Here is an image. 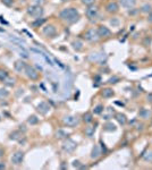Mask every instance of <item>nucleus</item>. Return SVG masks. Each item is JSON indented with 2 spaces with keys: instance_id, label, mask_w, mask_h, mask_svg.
<instances>
[{
  "instance_id": "obj_1",
  "label": "nucleus",
  "mask_w": 152,
  "mask_h": 170,
  "mask_svg": "<svg viewBox=\"0 0 152 170\" xmlns=\"http://www.w3.org/2000/svg\"><path fill=\"white\" fill-rule=\"evenodd\" d=\"M59 17L64 22H66L67 24H75L76 22L80 21L81 15H80V13H78L77 9L74 8V7H70V8L63 9L60 11Z\"/></svg>"
},
{
  "instance_id": "obj_2",
  "label": "nucleus",
  "mask_w": 152,
  "mask_h": 170,
  "mask_svg": "<svg viewBox=\"0 0 152 170\" xmlns=\"http://www.w3.org/2000/svg\"><path fill=\"white\" fill-rule=\"evenodd\" d=\"M27 14L31 15L34 18H40L43 15V8L42 6H38V5H33L30 6L27 8Z\"/></svg>"
},
{
  "instance_id": "obj_3",
  "label": "nucleus",
  "mask_w": 152,
  "mask_h": 170,
  "mask_svg": "<svg viewBox=\"0 0 152 170\" xmlns=\"http://www.w3.org/2000/svg\"><path fill=\"white\" fill-rule=\"evenodd\" d=\"M63 123L64 125H66L68 127H75L78 125L80 123V119L77 116H73V115H68V116H65L63 118Z\"/></svg>"
},
{
  "instance_id": "obj_4",
  "label": "nucleus",
  "mask_w": 152,
  "mask_h": 170,
  "mask_svg": "<svg viewBox=\"0 0 152 170\" xmlns=\"http://www.w3.org/2000/svg\"><path fill=\"white\" fill-rule=\"evenodd\" d=\"M83 38H84L86 41H89V42H97V41L100 39L99 35H98L97 30H94V28L87 30V31L83 34Z\"/></svg>"
},
{
  "instance_id": "obj_5",
  "label": "nucleus",
  "mask_w": 152,
  "mask_h": 170,
  "mask_svg": "<svg viewBox=\"0 0 152 170\" xmlns=\"http://www.w3.org/2000/svg\"><path fill=\"white\" fill-rule=\"evenodd\" d=\"M76 145H77L76 144V142H74L73 140H70V138H65V141H64V143L61 145V147H63V150H64L65 152L70 153L76 149Z\"/></svg>"
},
{
  "instance_id": "obj_6",
  "label": "nucleus",
  "mask_w": 152,
  "mask_h": 170,
  "mask_svg": "<svg viewBox=\"0 0 152 170\" xmlns=\"http://www.w3.org/2000/svg\"><path fill=\"white\" fill-rule=\"evenodd\" d=\"M25 74H26V76L28 77L30 79H32V81H38L39 77H40L39 73H38V70H36L33 66H30V65H26Z\"/></svg>"
},
{
  "instance_id": "obj_7",
  "label": "nucleus",
  "mask_w": 152,
  "mask_h": 170,
  "mask_svg": "<svg viewBox=\"0 0 152 170\" xmlns=\"http://www.w3.org/2000/svg\"><path fill=\"white\" fill-rule=\"evenodd\" d=\"M42 32L47 38H53V36L56 35V33H57V28H56L53 25L49 24V25H47V26L43 27Z\"/></svg>"
},
{
  "instance_id": "obj_8",
  "label": "nucleus",
  "mask_w": 152,
  "mask_h": 170,
  "mask_svg": "<svg viewBox=\"0 0 152 170\" xmlns=\"http://www.w3.org/2000/svg\"><path fill=\"white\" fill-rule=\"evenodd\" d=\"M23 160H24V152H22V151H17L11 157V162L15 166H19L23 162Z\"/></svg>"
},
{
  "instance_id": "obj_9",
  "label": "nucleus",
  "mask_w": 152,
  "mask_h": 170,
  "mask_svg": "<svg viewBox=\"0 0 152 170\" xmlns=\"http://www.w3.org/2000/svg\"><path fill=\"white\" fill-rule=\"evenodd\" d=\"M97 32H98V35L99 38H109L111 35V31L109 30V27L104 25H100L98 28H97Z\"/></svg>"
},
{
  "instance_id": "obj_10",
  "label": "nucleus",
  "mask_w": 152,
  "mask_h": 170,
  "mask_svg": "<svg viewBox=\"0 0 152 170\" xmlns=\"http://www.w3.org/2000/svg\"><path fill=\"white\" fill-rule=\"evenodd\" d=\"M119 10V5L116 1H109L106 6V11L109 14H116Z\"/></svg>"
},
{
  "instance_id": "obj_11",
  "label": "nucleus",
  "mask_w": 152,
  "mask_h": 170,
  "mask_svg": "<svg viewBox=\"0 0 152 170\" xmlns=\"http://www.w3.org/2000/svg\"><path fill=\"white\" fill-rule=\"evenodd\" d=\"M98 13H99V8L97 7V6H94V5H91V6H89V8L86 9V17L87 18H90V19H92V18H95L97 15H98Z\"/></svg>"
},
{
  "instance_id": "obj_12",
  "label": "nucleus",
  "mask_w": 152,
  "mask_h": 170,
  "mask_svg": "<svg viewBox=\"0 0 152 170\" xmlns=\"http://www.w3.org/2000/svg\"><path fill=\"white\" fill-rule=\"evenodd\" d=\"M139 117L141 119H144V120H146V119H151L152 118V112L149 109H145V108H141L140 110H139Z\"/></svg>"
},
{
  "instance_id": "obj_13",
  "label": "nucleus",
  "mask_w": 152,
  "mask_h": 170,
  "mask_svg": "<svg viewBox=\"0 0 152 170\" xmlns=\"http://www.w3.org/2000/svg\"><path fill=\"white\" fill-rule=\"evenodd\" d=\"M14 68H15V70L17 73H23V72H25L26 64L23 60H17L15 62V65H14Z\"/></svg>"
},
{
  "instance_id": "obj_14",
  "label": "nucleus",
  "mask_w": 152,
  "mask_h": 170,
  "mask_svg": "<svg viewBox=\"0 0 152 170\" xmlns=\"http://www.w3.org/2000/svg\"><path fill=\"white\" fill-rule=\"evenodd\" d=\"M114 95H115V92H114V90L110 89V87H106V89H103L101 91V96L102 98H104V99H110V98H112Z\"/></svg>"
},
{
  "instance_id": "obj_15",
  "label": "nucleus",
  "mask_w": 152,
  "mask_h": 170,
  "mask_svg": "<svg viewBox=\"0 0 152 170\" xmlns=\"http://www.w3.org/2000/svg\"><path fill=\"white\" fill-rule=\"evenodd\" d=\"M38 110L40 111L41 113H43V115H45L48 111L50 110V107H49V104L47 103V102H40L39 104H38Z\"/></svg>"
},
{
  "instance_id": "obj_16",
  "label": "nucleus",
  "mask_w": 152,
  "mask_h": 170,
  "mask_svg": "<svg viewBox=\"0 0 152 170\" xmlns=\"http://www.w3.org/2000/svg\"><path fill=\"white\" fill-rule=\"evenodd\" d=\"M115 119L118 121L120 125H123V126L127 124L126 115H124V113H121V112H118V113H116V115H115Z\"/></svg>"
},
{
  "instance_id": "obj_17",
  "label": "nucleus",
  "mask_w": 152,
  "mask_h": 170,
  "mask_svg": "<svg viewBox=\"0 0 152 170\" xmlns=\"http://www.w3.org/2000/svg\"><path fill=\"white\" fill-rule=\"evenodd\" d=\"M135 4L136 0H120V5L125 8H133Z\"/></svg>"
},
{
  "instance_id": "obj_18",
  "label": "nucleus",
  "mask_w": 152,
  "mask_h": 170,
  "mask_svg": "<svg viewBox=\"0 0 152 170\" xmlns=\"http://www.w3.org/2000/svg\"><path fill=\"white\" fill-rule=\"evenodd\" d=\"M101 155V150L99 147V145H94L92 149V152H91V158L92 159H97Z\"/></svg>"
},
{
  "instance_id": "obj_19",
  "label": "nucleus",
  "mask_w": 152,
  "mask_h": 170,
  "mask_svg": "<svg viewBox=\"0 0 152 170\" xmlns=\"http://www.w3.org/2000/svg\"><path fill=\"white\" fill-rule=\"evenodd\" d=\"M142 158H143L144 161L146 162H152V150H148L142 154Z\"/></svg>"
},
{
  "instance_id": "obj_20",
  "label": "nucleus",
  "mask_w": 152,
  "mask_h": 170,
  "mask_svg": "<svg viewBox=\"0 0 152 170\" xmlns=\"http://www.w3.org/2000/svg\"><path fill=\"white\" fill-rule=\"evenodd\" d=\"M68 134L65 132V130H63V129H59V130H57L56 132V137L58 138V140H63V138H67Z\"/></svg>"
},
{
  "instance_id": "obj_21",
  "label": "nucleus",
  "mask_w": 152,
  "mask_h": 170,
  "mask_svg": "<svg viewBox=\"0 0 152 170\" xmlns=\"http://www.w3.org/2000/svg\"><path fill=\"white\" fill-rule=\"evenodd\" d=\"M103 129H104L106 132H115L117 128H116V126H115L112 123H107V124L103 126Z\"/></svg>"
},
{
  "instance_id": "obj_22",
  "label": "nucleus",
  "mask_w": 152,
  "mask_h": 170,
  "mask_svg": "<svg viewBox=\"0 0 152 170\" xmlns=\"http://www.w3.org/2000/svg\"><path fill=\"white\" fill-rule=\"evenodd\" d=\"M72 45H73V48H74L76 51H81L82 49H83V43L81 42L80 40H76V41H74V42L72 43Z\"/></svg>"
},
{
  "instance_id": "obj_23",
  "label": "nucleus",
  "mask_w": 152,
  "mask_h": 170,
  "mask_svg": "<svg viewBox=\"0 0 152 170\" xmlns=\"http://www.w3.org/2000/svg\"><path fill=\"white\" fill-rule=\"evenodd\" d=\"M94 132H95V127H93V126H89L85 128V135L87 137H92L94 135Z\"/></svg>"
},
{
  "instance_id": "obj_24",
  "label": "nucleus",
  "mask_w": 152,
  "mask_h": 170,
  "mask_svg": "<svg viewBox=\"0 0 152 170\" xmlns=\"http://www.w3.org/2000/svg\"><path fill=\"white\" fill-rule=\"evenodd\" d=\"M83 120H84L86 124L92 123L93 121V115L91 113V112H86V113H84V116H83Z\"/></svg>"
},
{
  "instance_id": "obj_25",
  "label": "nucleus",
  "mask_w": 152,
  "mask_h": 170,
  "mask_svg": "<svg viewBox=\"0 0 152 170\" xmlns=\"http://www.w3.org/2000/svg\"><path fill=\"white\" fill-rule=\"evenodd\" d=\"M22 133L19 132V130H15V132H13L11 134H10V140H15V141H17V140H19L21 137H22Z\"/></svg>"
},
{
  "instance_id": "obj_26",
  "label": "nucleus",
  "mask_w": 152,
  "mask_h": 170,
  "mask_svg": "<svg viewBox=\"0 0 152 170\" xmlns=\"http://www.w3.org/2000/svg\"><path fill=\"white\" fill-rule=\"evenodd\" d=\"M104 110V107H103V104H98L97 107H94V109H93V112L95 113V115H101L102 112Z\"/></svg>"
},
{
  "instance_id": "obj_27",
  "label": "nucleus",
  "mask_w": 152,
  "mask_h": 170,
  "mask_svg": "<svg viewBox=\"0 0 152 170\" xmlns=\"http://www.w3.org/2000/svg\"><path fill=\"white\" fill-rule=\"evenodd\" d=\"M8 76H9V74L7 73V70H5V69H0V81H1V82H5Z\"/></svg>"
},
{
  "instance_id": "obj_28",
  "label": "nucleus",
  "mask_w": 152,
  "mask_h": 170,
  "mask_svg": "<svg viewBox=\"0 0 152 170\" xmlns=\"http://www.w3.org/2000/svg\"><path fill=\"white\" fill-rule=\"evenodd\" d=\"M27 123H28V124H31V125H35V124H38V123H39V118H38L36 116L32 115V116H30V117H28V119H27Z\"/></svg>"
},
{
  "instance_id": "obj_29",
  "label": "nucleus",
  "mask_w": 152,
  "mask_h": 170,
  "mask_svg": "<svg viewBox=\"0 0 152 170\" xmlns=\"http://www.w3.org/2000/svg\"><path fill=\"white\" fill-rule=\"evenodd\" d=\"M9 96V91L7 89H0V99H6Z\"/></svg>"
},
{
  "instance_id": "obj_30",
  "label": "nucleus",
  "mask_w": 152,
  "mask_h": 170,
  "mask_svg": "<svg viewBox=\"0 0 152 170\" xmlns=\"http://www.w3.org/2000/svg\"><path fill=\"white\" fill-rule=\"evenodd\" d=\"M44 22H45V19H44V18H41V19H40V18H36V21L32 23V26H33V27H39V26L42 25Z\"/></svg>"
},
{
  "instance_id": "obj_31",
  "label": "nucleus",
  "mask_w": 152,
  "mask_h": 170,
  "mask_svg": "<svg viewBox=\"0 0 152 170\" xmlns=\"http://www.w3.org/2000/svg\"><path fill=\"white\" fill-rule=\"evenodd\" d=\"M141 11H142V13H146V14H149V13H151L152 11V6L151 5H149V4H146V5H144L143 7L141 8Z\"/></svg>"
},
{
  "instance_id": "obj_32",
  "label": "nucleus",
  "mask_w": 152,
  "mask_h": 170,
  "mask_svg": "<svg viewBox=\"0 0 152 170\" xmlns=\"http://www.w3.org/2000/svg\"><path fill=\"white\" fill-rule=\"evenodd\" d=\"M119 81H120V78L118 76H112L111 78L108 79V83L109 84H116V83H118Z\"/></svg>"
},
{
  "instance_id": "obj_33",
  "label": "nucleus",
  "mask_w": 152,
  "mask_h": 170,
  "mask_svg": "<svg viewBox=\"0 0 152 170\" xmlns=\"http://www.w3.org/2000/svg\"><path fill=\"white\" fill-rule=\"evenodd\" d=\"M5 84L9 85V86H13V85L15 84V78H10V77H7V79L5 81Z\"/></svg>"
},
{
  "instance_id": "obj_34",
  "label": "nucleus",
  "mask_w": 152,
  "mask_h": 170,
  "mask_svg": "<svg viewBox=\"0 0 152 170\" xmlns=\"http://www.w3.org/2000/svg\"><path fill=\"white\" fill-rule=\"evenodd\" d=\"M95 0H82V4H84L86 6H91V5H94Z\"/></svg>"
},
{
  "instance_id": "obj_35",
  "label": "nucleus",
  "mask_w": 152,
  "mask_h": 170,
  "mask_svg": "<svg viewBox=\"0 0 152 170\" xmlns=\"http://www.w3.org/2000/svg\"><path fill=\"white\" fill-rule=\"evenodd\" d=\"M44 2H45V0H33V4L38 6H42Z\"/></svg>"
},
{
  "instance_id": "obj_36",
  "label": "nucleus",
  "mask_w": 152,
  "mask_h": 170,
  "mask_svg": "<svg viewBox=\"0 0 152 170\" xmlns=\"http://www.w3.org/2000/svg\"><path fill=\"white\" fill-rule=\"evenodd\" d=\"M2 2L6 5V6H11L14 4V0H2Z\"/></svg>"
},
{
  "instance_id": "obj_37",
  "label": "nucleus",
  "mask_w": 152,
  "mask_h": 170,
  "mask_svg": "<svg viewBox=\"0 0 152 170\" xmlns=\"http://www.w3.org/2000/svg\"><path fill=\"white\" fill-rule=\"evenodd\" d=\"M146 101L149 103H152V93H149L146 95Z\"/></svg>"
},
{
  "instance_id": "obj_38",
  "label": "nucleus",
  "mask_w": 152,
  "mask_h": 170,
  "mask_svg": "<svg viewBox=\"0 0 152 170\" xmlns=\"http://www.w3.org/2000/svg\"><path fill=\"white\" fill-rule=\"evenodd\" d=\"M148 22L152 23V11L151 13H149V16H148Z\"/></svg>"
},
{
  "instance_id": "obj_39",
  "label": "nucleus",
  "mask_w": 152,
  "mask_h": 170,
  "mask_svg": "<svg viewBox=\"0 0 152 170\" xmlns=\"http://www.w3.org/2000/svg\"><path fill=\"white\" fill-rule=\"evenodd\" d=\"M136 129H137V130H142V129H143V124H139L137 127H136Z\"/></svg>"
},
{
  "instance_id": "obj_40",
  "label": "nucleus",
  "mask_w": 152,
  "mask_h": 170,
  "mask_svg": "<svg viewBox=\"0 0 152 170\" xmlns=\"http://www.w3.org/2000/svg\"><path fill=\"white\" fill-rule=\"evenodd\" d=\"M5 168H6L5 162H0V169H5Z\"/></svg>"
},
{
  "instance_id": "obj_41",
  "label": "nucleus",
  "mask_w": 152,
  "mask_h": 170,
  "mask_svg": "<svg viewBox=\"0 0 152 170\" xmlns=\"http://www.w3.org/2000/svg\"><path fill=\"white\" fill-rule=\"evenodd\" d=\"M110 23H111L112 25H117V24H118V21H114V19H111Z\"/></svg>"
},
{
  "instance_id": "obj_42",
  "label": "nucleus",
  "mask_w": 152,
  "mask_h": 170,
  "mask_svg": "<svg viewBox=\"0 0 152 170\" xmlns=\"http://www.w3.org/2000/svg\"><path fill=\"white\" fill-rule=\"evenodd\" d=\"M73 166H74V167H80V162H78V161H74Z\"/></svg>"
},
{
  "instance_id": "obj_43",
  "label": "nucleus",
  "mask_w": 152,
  "mask_h": 170,
  "mask_svg": "<svg viewBox=\"0 0 152 170\" xmlns=\"http://www.w3.org/2000/svg\"><path fill=\"white\" fill-rule=\"evenodd\" d=\"M2 157H4V150H2L1 147H0V159H1Z\"/></svg>"
},
{
  "instance_id": "obj_44",
  "label": "nucleus",
  "mask_w": 152,
  "mask_h": 170,
  "mask_svg": "<svg viewBox=\"0 0 152 170\" xmlns=\"http://www.w3.org/2000/svg\"><path fill=\"white\" fill-rule=\"evenodd\" d=\"M61 1H63V2H65V1H68V0H61Z\"/></svg>"
}]
</instances>
